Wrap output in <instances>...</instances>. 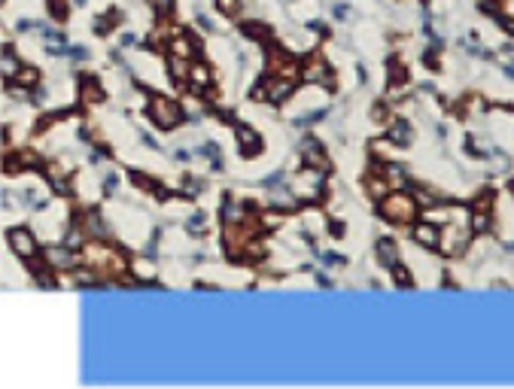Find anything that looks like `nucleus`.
I'll return each instance as SVG.
<instances>
[{
	"label": "nucleus",
	"instance_id": "nucleus-1",
	"mask_svg": "<svg viewBox=\"0 0 514 389\" xmlns=\"http://www.w3.org/2000/svg\"><path fill=\"white\" fill-rule=\"evenodd\" d=\"M83 261H86V268L95 271L101 280L125 277V274H128V268H131V261L125 259L119 249L101 244V240H88V244L83 247Z\"/></svg>",
	"mask_w": 514,
	"mask_h": 389
},
{
	"label": "nucleus",
	"instance_id": "nucleus-8",
	"mask_svg": "<svg viewBox=\"0 0 514 389\" xmlns=\"http://www.w3.org/2000/svg\"><path fill=\"white\" fill-rule=\"evenodd\" d=\"M302 79H304V83H311V85H319V83L329 85V83H332V71H329V64L314 52L311 58L302 64Z\"/></svg>",
	"mask_w": 514,
	"mask_h": 389
},
{
	"label": "nucleus",
	"instance_id": "nucleus-19",
	"mask_svg": "<svg viewBox=\"0 0 514 389\" xmlns=\"http://www.w3.org/2000/svg\"><path fill=\"white\" fill-rule=\"evenodd\" d=\"M384 177L386 182H390V189H405V170L402 167H396V165H384Z\"/></svg>",
	"mask_w": 514,
	"mask_h": 389
},
{
	"label": "nucleus",
	"instance_id": "nucleus-14",
	"mask_svg": "<svg viewBox=\"0 0 514 389\" xmlns=\"http://www.w3.org/2000/svg\"><path fill=\"white\" fill-rule=\"evenodd\" d=\"M128 274L134 280H155V265L150 259H131V268H128Z\"/></svg>",
	"mask_w": 514,
	"mask_h": 389
},
{
	"label": "nucleus",
	"instance_id": "nucleus-21",
	"mask_svg": "<svg viewBox=\"0 0 514 389\" xmlns=\"http://www.w3.org/2000/svg\"><path fill=\"white\" fill-rule=\"evenodd\" d=\"M244 33H247V37H253V40H268V37H271V28L262 25V21H247Z\"/></svg>",
	"mask_w": 514,
	"mask_h": 389
},
{
	"label": "nucleus",
	"instance_id": "nucleus-22",
	"mask_svg": "<svg viewBox=\"0 0 514 389\" xmlns=\"http://www.w3.org/2000/svg\"><path fill=\"white\" fill-rule=\"evenodd\" d=\"M40 83V73L34 71V67H21V73L16 76V85H21V88H34Z\"/></svg>",
	"mask_w": 514,
	"mask_h": 389
},
{
	"label": "nucleus",
	"instance_id": "nucleus-13",
	"mask_svg": "<svg viewBox=\"0 0 514 389\" xmlns=\"http://www.w3.org/2000/svg\"><path fill=\"white\" fill-rule=\"evenodd\" d=\"M378 259H381V265L384 268H393V265H399V247H396V240H390V237H381L378 240Z\"/></svg>",
	"mask_w": 514,
	"mask_h": 389
},
{
	"label": "nucleus",
	"instance_id": "nucleus-11",
	"mask_svg": "<svg viewBox=\"0 0 514 389\" xmlns=\"http://www.w3.org/2000/svg\"><path fill=\"white\" fill-rule=\"evenodd\" d=\"M79 228L86 232L88 240H101V237L107 234V225H104V219H101V213H98V210H88L83 219H79Z\"/></svg>",
	"mask_w": 514,
	"mask_h": 389
},
{
	"label": "nucleus",
	"instance_id": "nucleus-3",
	"mask_svg": "<svg viewBox=\"0 0 514 389\" xmlns=\"http://www.w3.org/2000/svg\"><path fill=\"white\" fill-rule=\"evenodd\" d=\"M472 237H475L472 225H444V228H441V244H438L441 256H448V259L463 256L466 249H469Z\"/></svg>",
	"mask_w": 514,
	"mask_h": 389
},
{
	"label": "nucleus",
	"instance_id": "nucleus-9",
	"mask_svg": "<svg viewBox=\"0 0 514 389\" xmlns=\"http://www.w3.org/2000/svg\"><path fill=\"white\" fill-rule=\"evenodd\" d=\"M411 237H414V244L426 247V249H438V244H441V225L423 219V222H417L414 228H411Z\"/></svg>",
	"mask_w": 514,
	"mask_h": 389
},
{
	"label": "nucleus",
	"instance_id": "nucleus-20",
	"mask_svg": "<svg viewBox=\"0 0 514 389\" xmlns=\"http://www.w3.org/2000/svg\"><path fill=\"white\" fill-rule=\"evenodd\" d=\"M390 140L396 143V146H405L408 140H411V128L405 122H393V128H390Z\"/></svg>",
	"mask_w": 514,
	"mask_h": 389
},
{
	"label": "nucleus",
	"instance_id": "nucleus-26",
	"mask_svg": "<svg viewBox=\"0 0 514 389\" xmlns=\"http://www.w3.org/2000/svg\"><path fill=\"white\" fill-rule=\"evenodd\" d=\"M216 6H220L225 16H237V13H241V0H216Z\"/></svg>",
	"mask_w": 514,
	"mask_h": 389
},
{
	"label": "nucleus",
	"instance_id": "nucleus-16",
	"mask_svg": "<svg viewBox=\"0 0 514 389\" xmlns=\"http://www.w3.org/2000/svg\"><path fill=\"white\" fill-rule=\"evenodd\" d=\"M237 140H241V146H244V152H259V146H262V140H259V134L253 131V128H247V125H241L237 128Z\"/></svg>",
	"mask_w": 514,
	"mask_h": 389
},
{
	"label": "nucleus",
	"instance_id": "nucleus-23",
	"mask_svg": "<svg viewBox=\"0 0 514 389\" xmlns=\"http://www.w3.org/2000/svg\"><path fill=\"white\" fill-rule=\"evenodd\" d=\"M371 152H374V158H381V162H390L393 152H396V143L393 140H378L371 146Z\"/></svg>",
	"mask_w": 514,
	"mask_h": 389
},
{
	"label": "nucleus",
	"instance_id": "nucleus-15",
	"mask_svg": "<svg viewBox=\"0 0 514 389\" xmlns=\"http://www.w3.org/2000/svg\"><path fill=\"white\" fill-rule=\"evenodd\" d=\"M302 158H304L307 167H323V170H326V155H323V150H319L314 140H307V143L302 146Z\"/></svg>",
	"mask_w": 514,
	"mask_h": 389
},
{
	"label": "nucleus",
	"instance_id": "nucleus-4",
	"mask_svg": "<svg viewBox=\"0 0 514 389\" xmlns=\"http://www.w3.org/2000/svg\"><path fill=\"white\" fill-rule=\"evenodd\" d=\"M146 113H150V119L158 125V128H177L180 125V119H183V110L174 104L170 98H165V95H155V98H150V107H146Z\"/></svg>",
	"mask_w": 514,
	"mask_h": 389
},
{
	"label": "nucleus",
	"instance_id": "nucleus-2",
	"mask_svg": "<svg viewBox=\"0 0 514 389\" xmlns=\"http://www.w3.org/2000/svg\"><path fill=\"white\" fill-rule=\"evenodd\" d=\"M420 213V204L414 201V194H408L405 189H393L381 198V216L386 222L396 225H411Z\"/></svg>",
	"mask_w": 514,
	"mask_h": 389
},
{
	"label": "nucleus",
	"instance_id": "nucleus-18",
	"mask_svg": "<svg viewBox=\"0 0 514 389\" xmlns=\"http://www.w3.org/2000/svg\"><path fill=\"white\" fill-rule=\"evenodd\" d=\"M79 95H83L86 104H98V100L104 98V91H101V85L95 83V79H83V88H79Z\"/></svg>",
	"mask_w": 514,
	"mask_h": 389
},
{
	"label": "nucleus",
	"instance_id": "nucleus-24",
	"mask_svg": "<svg viewBox=\"0 0 514 389\" xmlns=\"http://www.w3.org/2000/svg\"><path fill=\"white\" fill-rule=\"evenodd\" d=\"M150 9L158 19H168L170 13H174V0H150Z\"/></svg>",
	"mask_w": 514,
	"mask_h": 389
},
{
	"label": "nucleus",
	"instance_id": "nucleus-7",
	"mask_svg": "<svg viewBox=\"0 0 514 389\" xmlns=\"http://www.w3.org/2000/svg\"><path fill=\"white\" fill-rule=\"evenodd\" d=\"M43 259L49 268H58V271H67V268H76L79 256L73 253V247L67 244H52L49 249H43Z\"/></svg>",
	"mask_w": 514,
	"mask_h": 389
},
{
	"label": "nucleus",
	"instance_id": "nucleus-25",
	"mask_svg": "<svg viewBox=\"0 0 514 389\" xmlns=\"http://www.w3.org/2000/svg\"><path fill=\"white\" fill-rule=\"evenodd\" d=\"M390 271H393V280H396L399 286H411V283H414V280H411V274L405 271V265H393Z\"/></svg>",
	"mask_w": 514,
	"mask_h": 389
},
{
	"label": "nucleus",
	"instance_id": "nucleus-10",
	"mask_svg": "<svg viewBox=\"0 0 514 389\" xmlns=\"http://www.w3.org/2000/svg\"><path fill=\"white\" fill-rule=\"evenodd\" d=\"M168 49H170V58H183V61H198V46L189 33H174L168 40Z\"/></svg>",
	"mask_w": 514,
	"mask_h": 389
},
{
	"label": "nucleus",
	"instance_id": "nucleus-6",
	"mask_svg": "<svg viewBox=\"0 0 514 389\" xmlns=\"http://www.w3.org/2000/svg\"><path fill=\"white\" fill-rule=\"evenodd\" d=\"M6 240H9V249L19 256V259H25V261H31V259H37L40 256V247H37V237H34L28 228H13V232L6 234Z\"/></svg>",
	"mask_w": 514,
	"mask_h": 389
},
{
	"label": "nucleus",
	"instance_id": "nucleus-17",
	"mask_svg": "<svg viewBox=\"0 0 514 389\" xmlns=\"http://www.w3.org/2000/svg\"><path fill=\"white\" fill-rule=\"evenodd\" d=\"M0 67H4V76L9 79V83H16V76L21 73V61L16 58V52H13V49H6V52H4V61H0Z\"/></svg>",
	"mask_w": 514,
	"mask_h": 389
},
{
	"label": "nucleus",
	"instance_id": "nucleus-5",
	"mask_svg": "<svg viewBox=\"0 0 514 389\" xmlns=\"http://www.w3.org/2000/svg\"><path fill=\"white\" fill-rule=\"evenodd\" d=\"M299 79H287V76H265L262 85L256 88V100H287L292 95V88Z\"/></svg>",
	"mask_w": 514,
	"mask_h": 389
},
{
	"label": "nucleus",
	"instance_id": "nucleus-12",
	"mask_svg": "<svg viewBox=\"0 0 514 389\" xmlns=\"http://www.w3.org/2000/svg\"><path fill=\"white\" fill-rule=\"evenodd\" d=\"M210 83H213L210 67H207V64L192 61V67H189V85H192V88H198V91H204V88H210Z\"/></svg>",
	"mask_w": 514,
	"mask_h": 389
}]
</instances>
